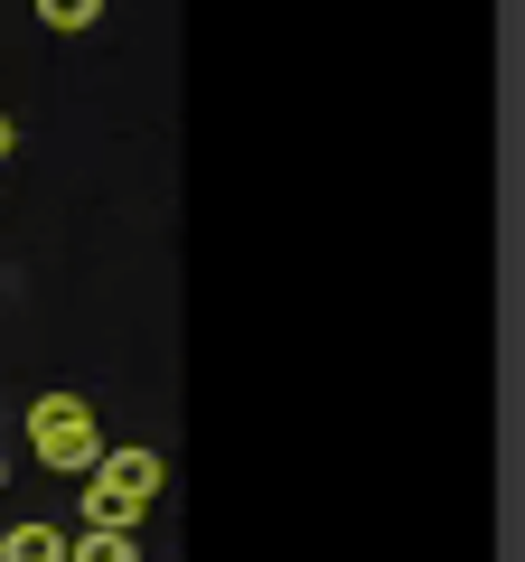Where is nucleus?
Masks as SVG:
<instances>
[{"label":"nucleus","mask_w":525,"mask_h":562,"mask_svg":"<svg viewBox=\"0 0 525 562\" xmlns=\"http://www.w3.org/2000/svg\"><path fill=\"white\" fill-rule=\"evenodd\" d=\"M150 497H160V460L150 450H103L85 469V525H103V535H142Z\"/></svg>","instance_id":"obj_1"},{"label":"nucleus","mask_w":525,"mask_h":562,"mask_svg":"<svg viewBox=\"0 0 525 562\" xmlns=\"http://www.w3.org/2000/svg\"><path fill=\"white\" fill-rule=\"evenodd\" d=\"M29 450H38L57 479H85V469L103 460V422L85 394H38L29 403Z\"/></svg>","instance_id":"obj_2"},{"label":"nucleus","mask_w":525,"mask_h":562,"mask_svg":"<svg viewBox=\"0 0 525 562\" xmlns=\"http://www.w3.org/2000/svg\"><path fill=\"white\" fill-rule=\"evenodd\" d=\"M0 562H66V535H57V525H10Z\"/></svg>","instance_id":"obj_3"},{"label":"nucleus","mask_w":525,"mask_h":562,"mask_svg":"<svg viewBox=\"0 0 525 562\" xmlns=\"http://www.w3.org/2000/svg\"><path fill=\"white\" fill-rule=\"evenodd\" d=\"M66 562H142V535H103V525H85V535L66 543Z\"/></svg>","instance_id":"obj_4"},{"label":"nucleus","mask_w":525,"mask_h":562,"mask_svg":"<svg viewBox=\"0 0 525 562\" xmlns=\"http://www.w3.org/2000/svg\"><path fill=\"white\" fill-rule=\"evenodd\" d=\"M38 20H47V29H94L103 0H38Z\"/></svg>","instance_id":"obj_5"},{"label":"nucleus","mask_w":525,"mask_h":562,"mask_svg":"<svg viewBox=\"0 0 525 562\" xmlns=\"http://www.w3.org/2000/svg\"><path fill=\"white\" fill-rule=\"evenodd\" d=\"M10 140H20V132H10V113H0V160H10Z\"/></svg>","instance_id":"obj_6"},{"label":"nucleus","mask_w":525,"mask_h":562,"mask_svg":"<svg viewBox=\"0 0 525 562\" xmlns=\"http://www.w3.org/2000/svg\"><path fill=\"white\" fill-rule=\"evenodd\" d=\"M0 487H10V469H0Z\"/></svg>","instance_id":"obj_7"}]
</instances>
